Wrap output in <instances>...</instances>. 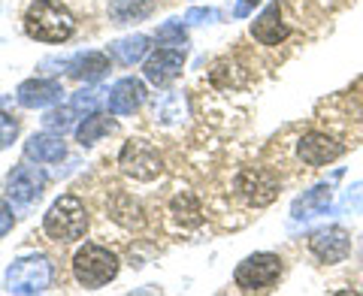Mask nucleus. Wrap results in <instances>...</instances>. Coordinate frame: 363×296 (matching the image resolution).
<instances>
[{
  "mask_svg": "<svg viewBox=\"0 0 363 296\" xmlns=\"http://www.w3.org/2000/svg\"><path fill=\"white\" fill-rule=\"evenodd\" d=\"M70 67V76L79 79V82H100L109 73V55L104 52H82L67 64Z\"/></svg>",
  "mask_w": 363,
  "mask_h": 296,
  "instance_id": "17",
  "label": "nucleus"
},
{
  "mask_svg": "<svg viewBox=\"0 0 363 296\" xmlns=\"http://www.w3.org/2000/svg\"><path fill=\"white\" fill-rule=\"evenodd\" d=\"M257 4H260V0H236V6H233V16H236V18H245V16H252Z\"/></svg>",
  "mask_w": 363,
  "mask_h": 296,
  "instance_id": "30",
  "label": "nucleus"
},
{
  "mask_svg": "<svg viewBox=\"0 0 363 296\" xmlns=\"http://www.w3.org/2000/svg\"><path fill=\"white\" fill-rule=\"evenodd\" d=\"M45 233L58 242H70V239H79L88 230V212L82 206V200L76 197H61L52 203V209L45 212L43 218Z\"/></svg>",
  "mask_w": 363,
  "mask_h": 296,
  "instance_id": "3",
  "label": "nucleus"
},
{
  "mask_svg": "<svg viewBox=\"0 0 363 296\" xmlns=\"http://www.w3.org/2000/svg\"><path fill=\"white\" fill-rule=\"evenodd\" d=\"M9 230H13V212L0 203V236H6Z\"/></svg>",
  "mask_w": 363,
  "mask_h": 296,
  "instance_id": "31",
  "label": "nucleus"
},
{
  "mask_svg": "<svg viewBox=\"0 0 363 296\" xmlns=\"http://www.w3.org/2000/svg\"><path fill=\"white\" fill-rule=\"evenodd\" d=\"M45 185V176L37 166H16L6 178V200L16 206H28L30 200L40 197V190Z\"/></svg>",
  "mask_w": 363,
  "mask_h": 296,
  "instance_id": "11",
  "label": "nucleus"
},
{
  "mask_svg": "<svg viewBox=\"0 0 363 296\" xmlns=\"http://www.w3.org/2000/svg\"><path fill=\"white\" fill-rule=\"evenodd\" d=\"M100 94H104V91H76V94H73V109L76 112H94L97 109V103H100Z\"/></svg>",
  "mask_w": 363,
  "mask_h": 296,
  "instance_id": "26",
  "label": "nucleus"
},
{
  "mask_svg": "<svg viewBox=\"0 0 363 296\" xmlns=\"http://www.w3.org/2000/svg\"><path fill=\"white\" fill-rule=\"evenodd\" d=\"M112 130H116V121H112L109 115L88 112V118L76 127V140H79V145H94L97 140H104V136H109Z\"/></svg>",
  "mask_w": 363,
  "mask_h": 296,
  "instance_id": "20",
  "label": "nucleus"
},
{
  "mask_svg": "<svg viewBox=\"0 0 363 296\" xmlns=\"http://www.w3.org/2000/svg\"><path fill=\"white\" fill-rule=\"evenodd\" d=\"M149 37L145 33H133V37H124V40H116L109 45V55L116 58L121 67H133L136 61H143L149 55Z\"/></svg>",
  "mask_w": 363,
  "mask_h": 296,
  "instance_id": "18",
  "label": "nucleus"
},
{
  "mask_svg": "<svg viewBox=\"0 0 363 296\" xmlns=\"http://www.w3.org/2000/svg\"><path fill=\"white\" fill-rule=\"evenodd\" d=\"M25 154L30 157V161H37V164H58V161H64L67 148H64L61 133L45 130V133H33L30 140L25 142Z\"/></svg>",
  "mask_w": 363,
  "mask_h": 296,
  "instance_id": "16",
  "label": "nucleus"
},
{
  "mask_svg": "<svg viewBox=\"0 0 363 296\" xmlns=\"http://www.w3.org/2000/svg\"><path fill=\"white\" fill-rule=\"evenodd\" d=\"M155 9V0H112L109 4V18L116 25H133V21L149 18Z\"/></svg>",
  "mask_w": 363,
  "mask_h": 296,
  "instance_id": "19",
  "label": "nucleus"
},
{
  "mask_svg": "<svg viewBox=\"0 0 363 296\" xmlns=\"http://www.w3.org/2000/svg\"><path fill=\"white\" fill-rule=\"evenodd\" d=\"M116 272H118V257L104 245H85L73 257V275L88 290L109 284L116 278Z\"/></svg>",
  "mask_w": 363,
  "mask_h": 296,
  "instance_id": "2",
  "label": "nucleus"
},
{
  "mask_svg": "<svg viewBox=\"0 0 363 296\" xmlns=\"http://www.w3.org/2000/svg\"><path fill=\"white\" fill-rule=\"evenodd\" d=\"M221 13L218 9H209V6H194L185 13V25H212V21H218Z\"/></svg>",
  "mask_w": 363,
  "mask_h": 296,
  "instance_id": "27",
  "label": "nucleus"
},
{
  "mask_svg": "<svg viewBox=\"0 0 363 296\" xmlns=\"http://www.w3.org/2000/svg\"><path fill=\"white\" fill-rule=\"evenodd\" d=\"M25 30L30 40L40 42H64L73 37L76 18L61 0H33L25 13Z\"/></svg>",
  "mask_w": 363,
  "mask_h": 296,
  "instance_id": "1",
  "label": "nucleus"
},
{
  "mask_svg": "<svg viewBox=\"0 0 363 296\" xmlns=\"http://www.w3.org/2000/svg\"><path fill=\"white\" fill-rule=\"evenodd\" d=\"M279 278H281V257L279 254H269V251H260V254L245 257L242 263L236 266V272H233L236 288L245 290V293L269 290Z\"/></svg>",
  "mask_w": 363,
  "mask_h": 296,
  "instance_id": "5",
  "label": "nucleus"
},
{
  "mask_svg": "<svg viewBox=\"0 0 363 296\" xmlns=\"http://www.w3.org/2000/svg\"><path fill=\"white\" fill-rule=\"evenodd\" d=\"M185 97L176 94V91H169V94H164L161 100L155 103V118L164 124V127H173V124H182L185 121Z\"/></svg>",
  "mask_w": 363,
  "mask_h": 296,
  "instance_id": "21",
  "label": "nucleus"
},
{
  "mask_svg": "<svg viewBox=\"0 0 363 296\" xmlns=\"http://www.w3.org/2000/svg\"><path fill=\"white\" fill-rule=\"evenodd\" d=\"M169 212H173V218L182 227H197L203 221V209H200V200L194 197V193H176Z\"/></svg>",
  "mask_w": 363,
  "mask_h": 296,
  "instance_id": "22",
  "label": "nucleus"
},
{
  "mask_svg": "<svg viewBox=\"0 0 363 296\" xmlns=\"http://www.w3.org/2000/svg\"><path fill=\"white\" fill-rule=\"evenodd\" d=\"M73 106L70 109H52V112H45V118H43V127L45 130H52V133H67L73 127Z\"/></svg>",
  "mask_w": 363,
  "mask_h": 296,
  "instance_id": "25",
  "label": "nucleus"
},
{
  "mask_svg": "<svg viewBox=\"0 0 363 296\" xmlns=\"http://www.w3.org/2000/svg\"><path fill=\"white\" fill-rule=\"evenodd\" d=\"M52 278H55V269L49 263V257L30 254V257L16 260L6 269V290L9 293H43L52 288Z\"/></svg>",
  "mask_w": 363,
  "mask_h": 296,
  "instance_id": "4",
  "label": "nucleus"
},
{
  "mask_svg": "<svg viewBox=\"0 0 363 296\" xmlns=\"http://www.w3.org/2000/svg\"><path fill=\"white\" fill-rule=\"evenodd\" d=\"M61 82H55V79H28V82H21L18 91H16V100L25 109H43V106H52L61 100Z\"/></svg>",
  "mask_w": 363,
  "mask_h": 296,
  "instance_id": "13",
  "label": "nucleus"
},
{
  "mask_svg": "<svg viewBox=\"0 0 363 296\" xmlns=\"http://www.w3.org/2000/svg\"><path fill=\"white\" fill-rule=\"evenodd\" d=\"M245 79H248V73L236 61L224 58L212 67V85H218V88H242Z\"/></svg>",
  "mask_w": 363,
  "mask_h": 296,
  "instance_id": "23",
  "label": "nucleus"
},
{
  "mask_svg": "<svg viewBox=\"0 0 363 296\" xmlns=\"http://www.w3.org/2000/svg\"><path fill=\"white\" fill-rule=\"evenodd\" d=\"M143 100H145V85L133 76L118 79L106 94V103H109L112 115H133V112L143 106Z\"/></svg>",
  "mask_w": 363,
  "mask_h": 296,
  "instance_id": "12",
  "label": "nucleus"
},
{
  "mask_svg": "<svg viewBox=\"0 0 363 296\" xmlns=\"http://www.w3.org/2000/svg\"><path fill=\"white\" fill-rule=\"evenodd\" d=\"M182 67H185V49H176V45H164V49H157L149 61H145V79H149L152 85H169L173 79L182 73Z\"/></svg>",
  "mask_w": 363,
  "mask_h": 296,
  "instance_id": "10",
  "label": "nucleus"
},
{
  "mask_svg": "<svg viewBox=\"0 0 363 296\" xmlns=\"http://www.w3.org/2000/svg\"><path fill=\"white\" fill-rule=\"evenodd\" d=\"M155 40L157 45H176V49H185V42H188V30H185V18L182 21H164L161 28H157L155 33Z\"/></svg>",
  "mask_w": 363,
  "mask_h": 296,
  "instance_id": "24",
  "label": "nucleus"
},
{
  "mask_svg": "<svg viewBox=\"0 0 363 296\" xmlns=\"http://www.w3.org/2000/svg\"><path fill=\"white\" fill-rule=\"evenodd\" d=\"M118 166L136 181H152L164 173V157L145 140H128L118 154Z\"/></svg>",
  "mask_w": 363,
  "mask_h": 296,
  "instance_id": "6",
  "label": "nucleus"
},
{
  "mask_svg": "<svg viewBox=\"0 0 363 296\" xmlns=\"http://www.w3.org/2000/svg\"><path fill=\"white\" fill-rule=\"evenodd\" d=\"M252 37L260 45H279L288 40V25L281 21V6L279 4H267L264 13L252 21Z\"/></svg>",
  "mask_w": 363,
  "mask_h": 296,
  "instance_id": "14",
  "label": "nucleus"
},
{
  "mask_svg": "<svg viewBox=\"0 0 363 296\" xmlns=\"http://www.w3.org/2000/svg\"><path fill=\"white\" fill-rule=\"evenodd\" d=\"M342 206H345V209H360V206H363V181H357V185L348 188Z\"/></svg>",
  "mask_w": 363,
  "mask_h": 296,
  "instance_id": "29",
  "label": "nucleus"
},
{
  "mask_svg": "<svg viewBox=\"0 0 363 296\" xmlns=\"http://www.w3.org/2000/svg\"><path fill=\"white\" fill-rule=\"evenodd\" d=\"M233 188L248 203V206H255V209L269 206V203L279 197V190H281L276 173H269L267 166H245L242 173L236 176Z\"/></svg>",
  "mask_w": 363,
  "mask_h": 296,
  "instance_id": "7",
  "label": "nucleus"
},
{
  "mask_svg": "<svg viewBox=\"0 0 363 296\" xmlns=\"http://www.w3.org/2000/svg\"><path fill=\"white\" fill-rule=\"evenodd\" d=\"M16 133H18V121L13 115H0V148H6L13 142Z\"/></svg>",
  "mask_w": 363,
  "mask_h": 296,
  "instance_id": "28",
  "label": "nucleus"
},
{
  "mask_svg": "<svg viewBox=\"0 0 363 296\" xmlns=\"http://www.w3.org/2000/svg\"><path fill=\"white\" fill-rule=\"evenodd\" d=\"M345 148L339 145L333 136H327L321 130H312V133H306L300 145H297V154H300V161L303 164H309V166H327V164H333L342 157Z\"/></svg>",
  "mask_w": 363,
  "mask_h": 296,
  "instance_id": "9",
  "label": "nucleus"
},
{
  "mask_svg": "<svg viewBox=\"0 0 363 296\" xmlns=\"http://www.w3.org/2000/svg\"><path fill=\"white\" fill-rule=\"evenodd\" d=\"M309 248L321 263H342L351 254V233L345 227H324L309 239Z\"/></svg>",
  "mask_w": 363,
  "mask_h": 296,
  "instance_id": "8",
  "label": "nucleus"
},
{
  "mask_svg": "<svg viewBox=\"0 0 363 296\" xmlns=\"http://www.w3.org/2000/svg\"><path fill=\"white\" fill-rule=\"evenodd\" d=\"M330 200H333L330 181H324V185H315L312 190H306L303 197L294 200V206H291L294 221H309V218H318V215H324L327 209H330Z\"/></svg>",
  "mask_w": 363,
  "mask_h": 296,
  "instance_id": "15",
  "label": "nucleus"
}]
</instances>
